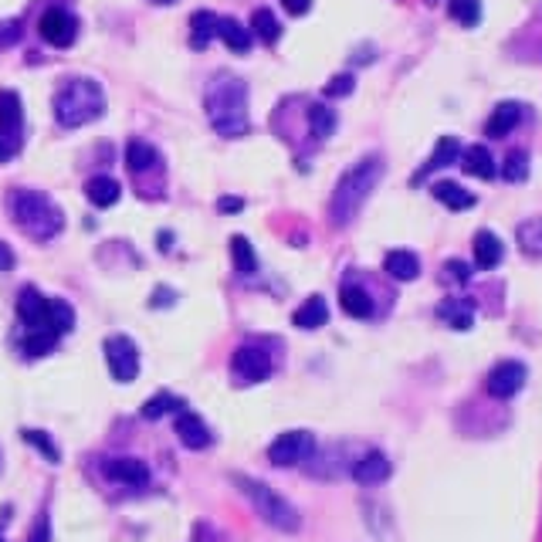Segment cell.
I'll return each instance as SVG.
<instances>
[{"label":"cell","mask_w":542,"mask_h":542,"mask_svg":"<svg viewBox=\"0 0 542 542\" xmlns=\"http://www.w3.org/2000/svg\"><path fill=\"white\" fill-rule=\"evenodd\" d=\"M203 108H207V119L214 126V133L228 136V139H241L251 129L248 85L238 75H228V71L214 75L207 92H203Z\"/></svg>","instance_id":"1"},{"label":"cell","mask_w":542,"mask_h":542,"mask_svg":"<svg viewBox=\"0 0 542 542\" xmlns=\"http://www.w3.org/2000/svg\"><path fill=\"white\" fill-rule=\"evenodd\" d=\"M383 180V160L379 156H363L360 163H352L346 173L339 176L332 201H329V220L336 228H350L352 217L363 210V203L369 201V193L377 190Z\"/></svg>","instance_id":"2"},{"label":"cell","mask_w":542,"mask_h":542,"mask_svg":"<svg viewBox=\"0 0 542 542\" xmlns=\"http://www.w3.org/2000/svg\"><path fill=\"white\" fill-rule=\"evenodd\" d=\"M11 217L14 224L24 230L31 241H54L61 228H65V214H61V207L48 197V193H41V190H14L11 201Z\"/></svg>","instance_id":"3"},{"label":"cell","mask_w":542,"mask_h":542,"mask_svg":"<svg viewBox=\"0 0 542 542\" xmlns=\"http://www.w3.org/2000/svg\"><path fill=\"white\" fill-rule=\"evenodd\" d=\"M106 116V92L95 79H68L54 92V119L65 129H79Z\"/></svg>","instance_id":"4"},{"label":"cell","mask_w":542,"mask_h":542,"mask_svg":"<svg viewBox=\"0 0 542 542\" xmlns=\"http://www.w3.org/2000/svg\"><path fill=\"white\" fill-rule=\"evenodd\" d=\"M234 485H241V491L251 499V505L257 509V515L268 522V526L282 528V532H298L302 519H298V509L288 499H282L275 488H268L257 478H244V474H234Z\"/></svg>","instance_id":"5"},{"label":"cell","mask_w":542,"mask_h":542,"mask_svg":"<svg viewBox=\"0 0 542 542\" xmlns=\"http://www.w3.org/2000/svg\"><path fill=\"white\" fill-rule=\"evenodd\" d=\"M312 451H315V437L309 431H285L268 444V461L278 468H292V464L309 461Z\"/></svg>","instance_id":"6"},{"label":"cell","mask_w":542,"mask_h":542,"mask_svg":"<svg viewBox=\"0 0 542 542\" xmlns=\"http://www.w3.org/2000/svg\"><path fill=\"white\" fill-rule=\"evenodd\" d=\"M106 363H108V373L112 379H119V383H133L139 377V350H136V342L129 336H108L106 339Z\"/></svg>","instance_id":"7"},{"label":"cell","mask_w":542,"mask_h":542,"mask_svg":"<svg viewBox=\"0 0 542 542\" xmlns=\"http://www.w3.org/2000/svg\"><path fill=\"white\" fill-rule=\"evenodd\" d=\"M38 31L51 48H71L75 38H79V21H75V14H68L65 7H48V11L41 14Z\"/></svg>","instance_id":"8"},{"label":"cell","mask_w":542,"mask_h":542,"mask_svg":"<svg viewBox=\"0 0 542 542\" xmlns=\"http://www.w3.org/2000/svg\"><path fill=\"white\" fill-rule=\"evenodd\" d=\"M230 373L238 383H261V379L271 377V356L261 346H241L234 352Z\"/></svg>","instance_id":"9"},{"label":"cell","mask_w":542,"mask_h":542,"mask_svg":"<svg viewBox=\"0 0 542 542\" xmlns=\"http://www.w3.org/2000/svg\"><path fill=\"white\" fill-rule=\"evenodd\" d=\"M526 377H528L526 363H519V360H505V363L491 366L485 387H488V393H491V397L509 400V397H515V393L526 387Z\"/></svg>","instance_id":"10"},{"label":"cell","mask_w":542,"mask_h":542,"mask_svg":"<svg viewBox=\"0 0 542 542\" xmlns=\"http://www.w3.org/2000/svg\"><path fill=\"white\" fill-rule=\"evenodd\" d=\"M21 126H24V106L14 89H0V136L21 146Z\"/></svg>","instance_id":"11"},{"label":"cell","mask_w":542,"mask_h":542,"mask_svg":"<svg viewBox=\"0 0 542 542\" xmlns=\"http://www.w3.org/2000/svg\"><path fill=\"white\" fill-rule=\"evenodd\" d=\"M17 315H21V322H24L27 329H51V325H48V298L41 295L38 288H31V285L17 295Z\"/></svg>","instance_id":"12"},{"label":"cell","mask_w":542,"mask_h":542,"mask_svg":"<svg viewBox=\"0 0 542 542\" xmlns=\"http://www.w3.org/2000/svg\"><path fill=\"white\" fill-rule=\"evenodd\" d=\"M176 437H180V444L190 447V451H203V447H210V441H214L210 427H207L197 414H190V410H180V417H176Z\"/></svg>","instance_id":"13"},{"label":"cell","mask_w":542,"mask_h":542,"mask_svg":"<svg viewBox=\"0 0 542 542\" xmlns=\"http://www.w3.org/2000/svg\"><path fill=\"white\" fill-rule=\"evenodd\" d=\"M350 472L360 485H379V481L390 478V458H387L383 451H366L363 458L352 461Z\"/></svg>","instance_id":"14"},{"label":"cell","mask_w":542,"mask_h":542,"mask_svg":"<svg viewBox=\"0 0 542 542\" xmlns=\"http://www.w3.org/2000/svg\"><path fill=\"white\" fill-rule=\"evenodd\" d=\"M501 257H505V244H501V238L495 234V230H478L474 234V265L478 268H499Z\"/></svg>","instance_id":"15"},{"label":"cell","mask_w":542,"mask_h":542,"mask_svg":"<svg viewBox=\"0 0 542 542\" xmlns=\"http://www.w3.org/2000/svg\"><path fill=\"white\" fill-rule=\"evenodd\" d=\"M106 474L112 481H122V485H146L149 481V468L139 458H112L106 464Z\"/></svg>","instance_id":"16"},{"label":"cell","mask_w":542,"mask_h":542,"mask_svg":"<svg viewBox=\"0 0 542 542\" xmlns=\"http://www.w3.org/2000/svg\"><path fill=\"white\" fill-rule=\"evenodd\" d=\"M519 119H522V106H519V102H501V106H495V112L488 116L485 136L501 139V136H509L515 126H519Z\"/></svg>","instance_id":"17"},{"label":"cell","mask_w":542,"mask_h":542,"mask_svg":"<svg viewBox=\"0 0 542 542\" xmlns=\"http://www.w3.org/2000/svg\"><path fill=\"white\" fill-rule=\"evenodd\" d=\"M339 302H342V312L352 315V319H369L373 315V298H369V292H366L363 285L346 282L342 292H339Z\"/></svg>","instance_id":"18"},{"label":"cell","mask_w":542,"mask_h":542,"mask_svg":"<svg viewBox=\"0 0 542 542\" xmlns=\"http://www.w3.org/2000/svg\"><path fill=\"white\" fill-rule=\"evenodd\" d=\"M458 156H461V143L454 139V136H441V143L434 146V153H431V160L424 163L420 166V173L414 176V180H424L427 173H434V170H444V166H451V163H458Z\"/></svg>","instance_id":"19"},{"label":"cell","mask_w":542,"mask_h":542,"mask_svg":"<svg viewBox=\"0 0 542 542\" xmlns=\"http://www.w3.org/2000/svg\"><path fill=\"white\" fill-rule=\"evenodd\" d=\"M461 170L478 176V180H491L495 176V156L488 153V146H468L461 149Z\"/></svg>","instance_id":"20"},{"label":"cell","mask_w":542,"mask_h":542,"mask_svg":"<svg viewBox=\"0 0 542 542\" xmlns=\"http://www.w3.org/2000/svg\"><path fill=\"white\" fill-rule=\"evenodd\" d=\"M160 153H156V146H149V143H143V139H133L129 146H126V166L133 170L136 176L139 173H149V170H160Z\"/></svg>","instance_id":"21"},{"label":"cell","mask_w":542,"mask_h":542,"mask_svg":"<svg viewBox=\"0 0 542 542\" xmlns=\"http://www.w3.org/2000/svg\"><path fill=\"white\" fill-rule=\"evenodd\" d=\"M383 268H387V275L397 278V282H414L420 275V257L414 255V251H387Z\"/></svg>","instance_id":"22"},{"label":"cell","mask_w":542,"mask_h":542,"mask_svg":"<svg viewBox=\"0 0 542 542\" xmlns=\"http://www.w3.org/2000/svg\"><path fill=\"white\" fill-rule=\"evenodd\" d=\"M431 193H434V201H441L447 210H472L474 207V193H468V190L458 187V183H451V180L434 183Z\"/></svg>","instance_id":"23"},{"label":"cell","mask_w":542,"mask_h":542,"mask_svg":"<svg viewBox=\"0 0 542 542\" xmlns=\"http://www.w3.org/2000/svg\"><path fill=\"white\" fill-rule=\"evenodd\" d=\"M85 197H89L95 207H112V203H119L122 197L119 180H112V176H92V180L85 183Z\"/></svg>","instance_id":"24"},{"label":"cell","mask_w":542,"mask_h":542,"mask_svg":"<svg viewBox=\"0 0 542 542\" xmlns=\"http://www.w3.org/2000/svg\"><path fill=\"white\" fill-rule=\"evenodd\" d=\"M325 319H329V305H325L322 295L305 298L295 309V315H292V322H295L298 329H319V325H325Z\"/></svg>","instance_id":"25"},{"label":"cell","mask_w":542,"mask_h":542,"mask_svg":"<svg viewBox=\"0 0 542 542\" xmlns=\"http://www.w3.org/2000/svg\"><path fill=\"white\" fill-rule=\"evenodd\" d=\"M217 38H224V44H228L234 54H244L251 48V31H248L241 21H234V17H220V21H217Z\"/></svg>","instance_id":"26"},{"label":"cell","mask_w":542,"mask_h":542,"mask_svg":"<svg viewBox=\"0 0 542 542\" xmlns=\"http://www.w3.org/2000/svg\"><path fill=\"white\" fill-rule=\"evenodd\" d=\"M437 315L444 319L451 329H472L474 322V309H472V302H464V298H447V302H441L437 305Z\"/></svg>","instance_id":"27"},{"label":"cell","mask_w":542,"mask_h":542,"mask_svg":"<svg viewBox=\"0 0 542 542\" xmlns=\"http://www.w3.org/2000/svg\"><path fill=\"white\" fill-rule=\"evenodd\" d=\"M217 21H220V17H217V14H210V11L193 14V17H190V44L203 51V48H207V44L217 38Z\"/></svg>","instance_id":"28"},{"label":"cell","mask_w":542,"mask_h":542,"mask_svg":"<svg viewBox=\"0 0 542 542\" xmlns=\"http://www.w3.org/2000/svg\"><path fill=\"white\" fill-rule=\"evenodd\" d=\"M230 257H234L238 275H255L257 271V255L244 234H234V238H230Z\"/></svg>","instance_id":"29"},{"label":"cell","mask_w":542,"mask_h":542,"mask_svg":"<svg viewBox=\"0 0 542 542\" xmlns=\"http://www.w3.org/2000/svg\"><path fill=\"white\" fill-rule=\"evenodd\" d=\"M515 238H519V244H522L526 255L542 257V217H528V220H522L519 230H515Z\"/></svg>","instance_id":"30"},{"label":"cell","mask_w":542,"mask_h":542,"mask_svg":"<svg viewBox=\"0 0 542 542\" xmlns=\"http://www.w3.org/2000/svg\"><path fill=\"white\" fill-rule=\"evenodd\" d=\"M48 325H51L58 336H65L75 329V309L61 302V298H48Z\"/></svg>","instance_id":"31"},{"label":"cell","mask_w":542,"mask_h":542,"mask_svg":"<svg viewBox=\"0 0 542 542\" xmlns=\"http://www.w3.org/2000/svg\"><path fill=\"white\" fill-rule=\"evenodd\" d=\"M251 31H255L265 44H275L278 34H282V24H278V17H275L268 7H257V11L251 14Z\"/></svg>","instance_id":"32"},{"label":"cell","mask_w":542,"mask_h":542,"mask_svg":"<svg viewBox=\"0 0 542 542\" xmlns=\"http://www.w3.org/2000/svg\"><path fill=\"white\" fill-rule=\"evenodd\" d=\"M309 126H312V136H315V139H329V136L336 133V112L325 106H312Z\"/></svg>","instance_id":"33"},{"label":"cell","mask_w":542,"mask_h":542,"mask_svg":"<svg viewBox=\"0 0 542 542\" xmlns=\"http://www.w3.org/2000/svg\"><path fill=\"white\" fill-rule=\"evenodd\" d=\"M447 14L458 21L461 27H474L481 21V0H451Z\"/></svg>","instance_id":"34"},{"label":"cell","mask_w":542,"mask_h":542,"mask_svg":"<svg viewBox=\"0 0 542 542\" xmlns=\"http://www.w3.org/2000/svg\"><path fill=\"white\" fill-rule=\"evenodd\" d=\"M54 342H58V332H51V329H27L24 352L27 356H48L54 350Z\"/></svg>","instance_id":"35"},{"label":"cell","mask_w":542,"mask_h":542,"mask_svg":"<svg viewBox=\"0 0 542 542\" xmlns=\"http://www.w3.org/2000/svg\"><path fill=\"white\" fill-rule=\"evenodd\" d=\"M501 176L509 180V183H522L528 176V156L522 153V149H512L509 156H505V163H501Z\"/></svg>","instance_id":"36"},{"label":"cell","mask_w":542,"mask_h":542,"mask_svg":"<svg viewBox=\"0 0 542 542\" xmlns=\"http://www.w3.org/2000/svg\"><path fill=\"white\" fill-rule=\"evenodd\" d=\"M180 406H183V400H176V397H170V393H156V397H149L146 404H143V417L160 420L166 410H180Z\"/></svg>","instance_id":"37"},{"label":"cell","mask_w":542,"mask_h":542,"mask_svg":"<svg viewBox=\"0 0 542 542\" xmlns=\"http://www.w3.org/2000/svg\"><path fill=\"white\" fill-rule=\"evenodd\" d=\"M24 441H27V444H34V447H38L41 454H44V458L51 461V464H54V461H58V447H54L51 441H48V434H44V431H24Z\"/></svg>","instance_id":"38"},{"label":"cell","mask_w":542,"mask_h":542,"mask_svg":"<svg viewBox=\"0 0 542 542\" xmlns=\"http://www.w3.org/2000/svg\"><path fill=\"white\" fill-rule=\"evenodd\" d=\"M352 85H356V79H352V75H336V79L325 81L322 95H325V98H342V95L352 92Z\"/></svg>","instance_id":"39"},{"label":"cell","mask_w":542,"mask_h":542,"mask_svg":"<svg viewBox=\"0 0 542 542\" xmlns=\"http://www.w3.org/2000/svg\"><path fill=\"white\" fill-rule=\"evenodd\" d=\"M21 41V21L11 17V21H0V48H7V44H17Z\"/></svg>","instance_id":"40"},{"label":"cell","mask_w":542,"mask_h":542,"mask_svg":"<svg viewBox=\"0 0 542 542\" xmlns=\"http://www.w3.org/2000/svg\"><path fill=\"white\" fill-rule=\"evenodd\" d=\"M444 271H447L444 275L447 282H468V278H472V268H468L464 261H458V257H451L444 265Z\"/></svg>","instance_id":"41"},{"label":"cell","mask_w":542,"mask_h":542,"mask_svg":"<svg viewBox=\"0 0 542 542\" xmlns=\"http://www.w3.org/2000/svg\"><path fill=\"white\" fill-rule=\"evenodd\" d=\"M27 542H51V522H48V515H41L38 522H34V528H31Z\"/></svg>","instance_id":"42"},{"label":"cell","mask_w":542,"mask_h":542,"mask_svg":"<svg viewBox=\"0 0 542 542\" xmlns=\"http://www.w3.org/2000/svg\"><path fill=\"white\" fill-rule=\"evenodd\" d=\"M282 7H285V11H288V14H295V17H298V14H305V11H309V7H312V0H282Z\"/></svg>","instance_id":"43"},{"label":"cell","mask_w":542,"mask_h":542,"mask_svg":"<svg viewBox=\"0 0 542 542\" xmlns=\"http://www.w3.org/2000/svg\"><path fill=\"white\" fill-rule=\"evenodd\" d=\"M244 203L238 201V197H220L217 201V210H224V214H234V210H241Z\"/></svg>","instance_id":"44"},{"label":"cell","mask_w":542,"mask_h":542,"mask_svg":"<svg viewBox=\"0 0 542 542\" xmlns=\"http://www.w3.org/2000/svg\"><path fill=\"white\" fill-rule=\"evenodd\" d=\"M11 268H14V251L0 241V271H11Z\"/></svg>","instance_id":"45"},{"label":"cell","mask_w":542,"mask_h":542,"mask_svg":"<svg viewBox=\"0 0 542 542\" xmlns=\"http://www.w3.org/2000/svg\"><path fill=\"white\" fill-rule=\"evenodd\" d=\"M14 153H17V143H11V139L0 136V160H11Z\"/></svg>","instance_id":"46"},{"label":"cell","mask_w":542,"mask_h":542,"mask_svg":"<svg viewBox=\"0 0 542 542\" xmlns=\"http://www.w3.org/2000/svg\"><path fill=\"white\" fill-rule=\"evenodd\" d=\"M153 4H160V7H166V4H176V0H153Z\"/></svg>","instance_id":"47"},{"label":"cell","mask_w":542,"mask_h":542,"mask_svg":"<svg viewBox=\"0 0 542 542\" xmlns=\"http://www.w3.org/2000/svg\"><path fill=\"white\" fill-rule=\"evenodd\" d=\"M0 542H4V536H0Z\"/></svg>","instance_id":"48"}]
</instances>
